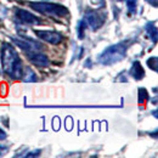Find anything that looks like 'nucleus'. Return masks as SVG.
Returning a JSON list of instances; mask_svg holds the SVG:
<instances>
[{
    "instance_id": "6e6552de",
    "label": "nucleus",
    "mask_w": 158,
    "mask_h": 158,
    "mask_svg": "<svg viewBox=\"0 0 158 158\" xmlns=\"http://www.w3.org/2000/svg\"><path fill=\"white\" fill-rule=\"evenodd\" d=\"M11 40L16 44V46H19L20 49H22L26 54L27 52H31L33 50H40L41 49L39 43H34L32 40H21V39H16V38H11Z\"/></svg>"
},
{
    "instance_id": "9d476101",
    "label": "nucleus",
    "mask_w": 158,
    "mask_h": 158,
    "mask_svg": "<svg viewBox=\"0 0 158 158\" xmlns=\"http://www.w3.org/2000/svg\"><path fill=\"white\" fill-rule=\"evenodd\" d=\"M22 80L26 81V83H34L37 80V76H35V72L31 68V67H23V72H22Z\"/></svg>"
},
{
    "instance_id": "4468645a",
    "label": "nucleus",
    "mask_w": 158,
    "mask_h": 158,
    "mask_svg": "<svg viewBox=\"0 0 158 158\" xmlns=\"http://www.w3.org/2000/svg\"><path fill=\"white\" fill-rule=\"evenodd\" d=\"M147 98H148V94H147L146 89L140 88V89H139V103H140V105L145 103V101L147 100Z\"/></svg>"
},
{
    "instance_id": "ddd939ff",
    "label": "nucleus",
    "mask_w": 158,
    "mask_h": 158,
    "mask_svg": "<svg viewBox=\"0 0 158 158\" xmlns=\"http://www.w3.org/2000/svg\"><path fill=\"white\" fill-rule=\"evenodd\" d=\"M127 6H128L129 14L135 15V12H136V6H138V1H136V0H128V1H127Z\"/></svg>"
},
{
    "instance_id": "9b49d317",
    "label": "nucleus",
    "mask_w": 158,
    "mask_h": 158,
    "mask_svg": "<svg viewBox=\"0 0 158 158\" xmlns=\"http://www.w3.org/2000/svg\"><path fill=\"white\" fill-rule=\"evenodd\" d=\"M145 29H146L147 34L150 35V38H151V40H152V43L156 44V43H157V27H156L153 23L148 22V23H146Z\"/></svg>"
},
{
    "instance_id": "1a4fd4ad",
    "label": "nucleus",
    "mask_w": 158,
    "mask_h": 158,
    "mask_svg": "<svg viewBox=\"0 0 158 158\" xmlns=\"http://www.w3.org/2000/svg\"><path fill=\"white\" fill-rule=\"evenodd\" d=\"M129 74L135 79V80H141V79L145 77V71L141 66V63L139 61H134L133 64H131V68L129 71Z\"/></svg>"
},
{
    "instance_id": "423d86ee",
    "label": "nucleus",
    "mask_w": 158,
    "mask_h": 158,
    "mask_svg": "<svg viewBox=\"0 0 158 158\" xmlns=\"http://www.w3.org/2000/svg\"><path fill=\"white\" fill-rule=\"evenodd\" d=\"M16 17H17V20L20 21L21 23H23V24L37 26V24H40V23H41L40 19H38L37 16H34L33 14H31L29 11L23 10V9L16 10Z\"/></svg>"
},
{
    "instance_id": "39448f33",
    "label": "nucleus",
    "mask_w": 158,
    "mask_h": 158,
    "mask_svg": "<svg viewBox=\"0 0 158 158\" xmlns=\"http://www.w3.org/2000/svg\"><path fill=\"white\" fill-rule=\"evenodd\" d=\"M34 33L39 39L44 40L49 44H52V45H59L63 40V37L59 32H55V31H39V29H37V31H34Z\"/></svg>"
},
{
    "instance_id": "f03ea898",
    "label": "nucleus",
    "mask_w": 158,
    "mask_h": 158,
    "mask_svg": "<svg viewBox=\"0 0 158 158\" xmlns=\"http://www.w3.org/2000/svg\"><path fill=\"white\" fill-rule=\"evenodd\" d=\"M129 43H130L129 40H124V41H120V43L106 48L98 57L99 63L103 66H111V64H116L120 61H123L125 59Z\"/></svg>"
},
{
    "instance_id": "f3484780",
    "label": "nucleus",
    "mask_w": 158,
    "mask_h": 158,
    "mask_svg": "<svg viewBox=\"0 0 158 158\" xmlns=\"http://www.w3.org/2000/svg\"><path fill=\"white\" fill-rule=\"evenodd\" d=\"M7 151H9V147H6V146H4V145H0V156L7 153Z\"/></svg>"
},
{
    "instance_id": "0eeeda50",
    "label": "nucleus",
    "mask_w": 158,
    "mask_h": 158,
    "mask_svg": "<svg viewBox=\"0 0 158 158\" xmlns=\"http://www.w3.org/2000/svg\"><path fill=\"white\" fill-rule=\"evenodd\" d=\"M27 57L28 60L35 64V66H39V67H46L49 66L50 61H49V57L43 54V52H39V50H33L31 52H27Z\"/></svg>"
},
{
    "instance_id": "6ab92c4d",
    "label": "nucleus",
    "mask_w": 158,
    "mask_h": 158,
    "mask_svg": "<svg viewBox=\"0 0 158 158\" xmlns=\"http://www.w3.org/2000/svg\"><path fill=\"white\" fill-rule=\"evenodd\" d=\"M146 1H147V2L150 4V5H152L153 7H157V5H158V1H157V0H146Z\"/></svg>"
},
{
    "instance_id": "7ed1b4c3",
    "label": "nucleus",
    "mask_w": 158,
    "mask_h": 158,
    "mask_svg": "<svg viewBox=\"0 0 158 158\" xmlns=\"http://www.w3.org/2000/svg\"><path fill=\"white\" fill-rule=\"evenodd\" d=\"M28 5L37 12L51 16V17H64L68 15V9L60 4H52L46 1H31Z\"/></svg>"
},
{
    "instance_id": "f257e3e1",
    "label": "nucleus",
    "mask_w": 158,
    "mask_h": 158,
    "mask_svg": "<svg viewBox=\"0 0 158 158\" xmlns=\"http://www.w3.org/2000/svg\"><path fill=\"white\" fill-rule=\"evenodd\" d=\"M0 55L4 72L12 79H21L23 72V64L16 49L11 44L4 43L1 45Z\"/></svg>"
},
{
    "instance_id": "20e7f679",
    "label": "nucleus",
    "mask_w": 158,
    "mask_h": 158,
    "mask_svg": "<svg viewBox=\"0 0 158 158\" xmlns=\"http://www.w3.org/2000/svg\"><path fill=\"white\" fill-rule=\"evenodd\" d=\"M84 21H85L86 26H89L93 31H98L103 26L105 19H103L102 15H100L99 12H96L94 10H89L84 15Z\"/></svg>"
},
{
    "instance_id": "dca6fc26",
    "label": "nucleus",
    "mask_w": 158,
    "mask_h": 158,
    "mask_svg": "<svg viewBox=\"0 0 158 158\" xmlns=\"http://www.w3.org/2000/svg\"><path fill=\"white\" fill-rule=\"evenodd\" d=\"M40 150H35V151H29L28 153H24V155H21V156H23V157H38L40 155Z\"/></svg>"
},
{
    "instance_id": "a211bd4d",
    "label": "nucleus",
    "mask_w": 158,
    "mask_h": 158,
    "mask_svg": "<svg viewBox=\"0 0 158 158\" xmlns=\"http://www.w3.org/2000/svg\"><path fill=\"white\" fill-rule=\"evenodd\" d=\"M6 136H7V134H6V133L0 128V140H5Z\"/></svg>"
},
{
    "instance_id": "f8f14e48",
    "label": "nucleus",
    "mask_w": 158,
    "mask_h": 158,
    "mask_svg": "<svg viewBox=\"0 0 158 158\" xmlns=\"http://www.w3.org/2000/svg\"><path fill=\"white\" fill-rule=\"evenodd\" d=\"M86 23H85V21L81 20L78 22V26H77V32H78V38L80 40L84 39L85 38V29H86Z\"/></svg>"
},
{
    "instance_id": "2eb2a0df",
    "label": "nucleus",
    "mask_w": 158,
    "mask_h": 158,
    "mask_svg": "<svg viewBox=\"0 0 158 158\" xmlns=\"http://www.w3.org/2000/svg\"><path fill=\"white\" fill-rule=\"evenodd\" d=\"M157 61H158L157 56L150 57V59L147 60V66H148V68H151V69H153L155 72H157Z\"/></svg>"
}]
</instances>
